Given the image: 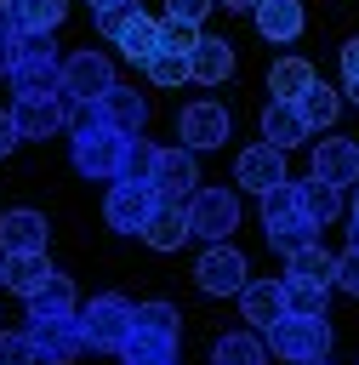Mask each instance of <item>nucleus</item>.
Here are the masks:
<instances>
[{"instance_id":"7","label":"nucleus","mask_w":359,"mask_h":365,"mask_svg":"<svg viewBox=\"0 0 359 365\" xmlns=\"http://www.w3.org/2000/svg\"><path fill=\"white\" fill-rule=\"evenodd\" d=\"M28 342H34V359H40V365H74V359L85 354L80 308L63 314V319H28Z\"/></svg>"},{"instance_id":"28","label":"nucleus","mask_w":359,"mask_h":365,"mask_svg":"<svg viewBox=\"0 0 359 365\" xmlns=\"http://www.w3.org/2000/svg\"><path fill=\"white\" fill-rule=\"evenodd\" d=\"M285 274H291V279H313V285H325V291H331V285H336V257L313 240V245H302V251H291V257H285Z\"/></svg>"},{"instance_id":"10","label":"nucleus","mask_w":359,"mask_h":365,"mask_svg":"<svg viewBox=\"0 0 359 365\" xmlns=\"http://www.w3.org/2000/svg\"><path fill=\"white\" fill-rule=\"evenodd\" d=\"M194 279L205 297H239L245 291V257L222 240V245H205V257L194 262Z\"/></svg>"},{"instance_id":"49","label":"nucleus","mask_w":359,"mask_h":365,"mask_svg":"<svg viewBox=\"0 0 359 365\" xmlns=\"http://www.w3.org/2000/svg\"><path fill=\"white\" fill-rule=\"evenodd\" d=\"M353 245H359V194H353Z\"/></svg>"},{"instance_id":"22","label":"nucleus","mask_w":359,"mask_h":365,"mask_svg":"<svg viewBox=\"0 0 359 365\" xmlns=\"http://www.w3.org/2000/svg\"><path fill=\"white\" fill-rule=\"evenodd\" d=\"M80 308V297H74V279L68 274H46V285L40 291H28V319H63V314H74Z\"/></svg>"},{"instance_id":"9","label":"nucleus","mask_w":359,"mask_h":365,"mask_svg":"<svg viewBox=\"0 0 359 365\" xmlns=\"http://www.w3.org/2000/svg\"><path fill=\"white\" fill-rule=\"evenodd\" d=\"M154 188L148 182H108V200H103V222L114 234H142V222L154 217Z\"/></svg>"},{"instance_id":"6","label":"nucleus","mask_w":359,"mask_h":365,"mask_svg":"<svg viewBox=\"0 0 359 365\" xmlns=\"http://www.w3.org/2000/svg\"><path fill=\"white\" fill-rule=\"evenodd\" d=\"M114 91V63L103 57V51H68L63 57V97L68 103H103Z\"/></svg>"},{"instance_id":"17","label":"nucleus","mask_w":359,"mask_h":365,"mask_svg":"<svg viewBox=\"0 0 359 365\" xmlns=\"http://www.w3.org/2000/svg\"><path fill=\"white\" fill-rule=\"evenodd\" d=\"M46 274H51L46 251H0V285H6V291L28 297V291L46 285Z\"/></svg>"},{"instance_id":"43","label":"nucleus","mask_w":359,"mask_h":365,"mask_svg":"<svg viewBox=\"0 0 359 365\" xmlns=\"http://www.w3.org/2000/svg\"><path fill=\"white\" fill-rule=\"evenodd\" d=\"M336 285H342L348 297H359V245H348V251L336 257Z\"/></svg>"},{"instance_id":"16","label":"nucleus","mask_w":359,"mask_h":365,"mask_svg":"<svg viewBox=\"0 0 359 365\" xmlns=\"http://www.w3.org/2000/svg\"><path fill=\"white\" fill-rule=\"evenodd\" d=\"M228 74H234V46L217 40V34H199V46L188 51V80H199V86H222Z\"/></svg>"},{"instance_id":"5","label":"nucleus","mask_w":359,"mask_h":365,"mask_svg":"<svg viewBox=\"0 0 359 365\" xmlns=\"http://www.w3.org/2000/svg\"><path fill=\"white\" fill-rule=\"evenodd\" d=\"M120 154H125V137L108 131V125H97V131H74V143H68L74 171L91 177V182H114V177H120Z\"/></svg>"},{"instance_id":"31","label":"nucleus","mask_w":359,"mask_h":365,"mask_svg":"<svg viewBox=\"0 0 359 365\" xmlns=\"http://www.w3.org/2000/svg\"><path fill=\"white\" fill-rule=\"evenodd\" d=\"M336 108H342V103H336V91H331L325 80H313V86L296 97V114L308 120V131H325V125L336 120Z\"/></svg>"},{"instance_id":"30","label":"nucleus","mask_w":359,"mask_h":365,"mask_svg":"<svg viewBox=\"0 0 359 365\" xmlns=\"http://www.w3.org/2000/svg\"><path fill=\"white\" fill-rule=\"evenodd\" d=\"M120 57H131V63H148L154 51H160V17H148V11H137L125 29H120Z\"/></svg>"},{"instance_id":"51","label":"nucleus","mask_w":359,"mask_h":365,"mask_svg":"<svg viewBox=\"0 0 359 365\" xmlns=\"http://www.w3.org/2000/svg\"><path fill=\"white\" fill-rule=\"evenodd\" d=\"M319 365H325V359H319Z\"/></svg>"},{"instance_id":"41","label":"nucleus","mask_w":359,"mask_h":365,"mask_svg":"<svg viewBox=\"0 0 359 365\" xmlns=\"http://www.w3.org/2000/svg\"><path fill=\"white\" fill-rule=\"evenodd\" d=\"M63 125L68 131H97L103 125V103H68L63 97Z\"/></svg>"},{"instance_id":"40","label":"nucleus","mask_w":359,"mask_h":365,"mask_svg":"<svg viewBox=\"0 0 359 365\" xmlns=\"http://www.w3.org/2000/svg\"><path fill=\"white\" fill-rule=\"evenodd\" d=\"M137 11H142L137 0H125V6H108V11H97V34H103V40L114 46V40H120V29H125V23L137 17Z\"/></svg>"},{"instance_id":"46","label":"nucleus","mask_w":359,"mask_h":365,"mask_svg":"<svg viewBox=\"0 0 359 365\" xmlns=\"http://www.w3.org/2000/svg\"><path fill=\"white\" fill-rule=\"evenodd\" d=\"M17 143H23V137H17V125H11V114L0 108V160H6V154H11Z\"/></svg>"},{"instance_id":"36","label":"nucleus","mask_w":359,"mask_h":365,"mask_svg":"<svg viewBox=\"0 0 359 365\" xmlns=\"http://www.w3.org/2000/svg\"><path fill=\"white\" fill-rule=\"evenodd\" d=\"M194 46H199V29H194V23L160 17V51H171V57H188Z\"/></svg>"},{"instance_id":"48","label":"nucleus","mask_w":359,"mask_h":365,"mask_svg":"<svg viewBox=\"0 0 359 365\" xmlns=\"http://www.w3.org/2000/svg\"><path fill=\"white\" fill-rule=\"evenodd\" d=\"M108 6H125V0H91V11H108Z\"/></svg>"},{"instance_id":"24","label":"nucleus","mask_w":359,"mask_h":365,"mask_svg":"<svg viewBox=\"0 0 359 365\" xmlns=\"http://www.w3.org/2000/svg\"><path fill=\"white\" fill-rule=\"evenodd\" d=\"M296 205H302V217L313 222V228H325V222H336L342 217V188H331V182H319L313 171L296 182Z\"/></svg>"},{"instance_id":"19","label":"nucleus","mask_w":359,"mask_h":365,"mask_svg":"<svg viewBox=\"0 0 359 365\" xmlns=\"http://www.w3.org/2000/svg\"><path fill=\"white\" fill-rule=\"evenodd\" d=\"M46 217L40 211H28V205H17V211H6L0 217V251H46Z\"/></svg>"},{"instance_id":"8","label":"nucleus","mask_w":359,"mask_h":365,"mask_svg":"<svg viewBox=\"0 0 359 365\" xmlns=\"http://www.w3.org/2000/svg\"><path fill=\"white\" fill-rule=\"evenodd\" d=\"M228 131H234V120H228V108H222L217 97H194V103H182V114H177L182 148H217V143H228Z\"/></svg>"},{"instance_id":"29","label":"nucleus","mask_w":359,"mask_h":365,"mask_svg":"<svg viewBox=\"0 0 359 365\" xmlns=\"http://www.w3.org/2000/svg\"><path fill=\"white\" fill-rule=\"evenodd\" d=\"M211 365H268L262 331H228V336H217V348H211Z\"/></svg>"},{"instance_id":"33","label":"nucleus","mask_w":359,"mask_h":365,"mask_svg":"<svg viewBox=\"0 0 359 365\" xmlns=\"http://www.w3.org/2000/svg\"><path fill=\"white\" fill-rule=\"evenodd\" d=\"M154 160H160V148L148 137H125V154H120V177L114 182H148L154 177Z\"/></svg>"},{"instance_id":"3","label":"nucleus","mask_w":359,"mask_h":365,"mask_svg":"<svg viewBox=\"0 0 359 365\" xmlns=\"http://www.w3.org/2000/svg\"><path fill=\"white\" fill-rule=\"evenodd\" d=\"M131 319H137V302L120 297V291H97L85 308H80V336L91 354H120V342L131 336Z\"/></svg>"},{"instance_id":"1","label":"nucleus","mask_w":359,"mask_h":365,"mask_svg":"<svg viewBox=\"0 0 359 365\" xmlns=\"http://www.w3.org/2000/svg\"><path fill=\"white\" fill-rule=\"evenodd\" d=\"M262 348L285 365H319L331 354V319L325 314H285L262 331Z\"/></svg>"},{"instance_id":"18","label":"nucleus","mask_w":359,"mask_h":365,"mask_svg":"<svg viewBox=\"0 0 359 365\" xmlns=\"http://www.w3.org/2000/svg\"><path fill=\"white\" fill-rule=\"evenodd\" d=\"M239 314L251 319V331H268L274 319H285V291H279V279H245Z\"/></svg>"},{"instance_id":"42","label":"nucleus","mask_w":359,"mask_h":365,"mask_svg":"<svg viewBox=\"0 0 359 365\" xmlns=\"http://www.w3.org/2000/svg\"><path fill=\"white\" fill-rule=\"evenodd\" d=\"M217 0H165V17H177V23H205V11H211Z\"/></svg>"},{"instance_id":"23","label":"nucleus","mask_w":359,"mask_h":365,"mask_svg":"<svg viewBox=\"0 0 359 365\" xmlns=\"http://www.w3.org/2000/svg\"><path fill=\"white\" fill-rule=\"evenodd\" d=\"M177 342H182V336H160V331L131 325V336L120 342V359H125V365H177Z\"/></svg>"},{"instance_id":"13","label":"nucleus","mask_w":359,"mask_h":365,"mask_svg":"<svg viewBox=\"0 0 359 365\" xmlns=\"http://www.w3.org/2000/svg\"><path fill=\"white\" fill-rule=\"evenodd\" d=\"M313 177L331 188H353L359 182V143L353 137H325L313 148Z\"/></svg>"},{"instance_id":"39","label":"nucleus","mask_w":359,"mask_h":365,"mask_svg":"<svg viewBox=\"0 0 359 365\" xmlns=\"http://www.w3.org/2000/svg\"><path fill=\"white\" fill-rule=\"evenodd\" d=\"M0 365H40L28 331H0Z\"/></svg>"},{"instance_id":"25","label":"nucleus","mask_w":359,"mask_h":365,"mask_svg":"<svg viewBox=\"0 0 359 365\" xmlns=\"http://www.w3.org/2000/svg\"><path fill=\"white\" fill-rule=\"evenodd\" d=\"M142 240H148L154 251H177V245L188 240V211H182V205H171V200H160V205H154V217L142 222Z\"/></svg>"},{"instance_id":"45","label":"nucleus","mask_w":359,"mask_h":365,"mask_svg":"<svg viewBox=\"0 0 359 365\" xmlns=\"http://www.w3.org/2000/svg\"><path fill=\"white\" fill-rule=\"evenodd\" d=\"M342 91L359 103V40H348V46H342Z\"/></svg>"},{"instance_id":"35","label":"nucleus","mask_w":359,"mask_h":365,"mask_svg":"<svg viewBox=\"0 0 359 365\" xmlns=\"http://www.w3.org/2000/svg\"><path fill=\"white\" fill-rule=\"evenodd\" d=\"M131 325L160 331V336H182V314H177L171 302H137V319H131Z\"/></svg>"},{"instance_id":"32","label":"nucleus","mask_w":359,"mask_h":365,"mask_svg":"<svg viewBox=\"0 0 359 365\" xmlns=\"http://www.w3.org/2000/svg\"><path fill=\"white\" fill-rule=\"evenodd\" d=\"M285 222H302V205H296V182H274L262 194V228H285Z\"/></svg>"},{"instance_id":"26","label":"nucleus","mask_w":359,"mask_h":365,"mask_svg":"<svg viewBox=\"0 0 359 365\" xmlns=\"http://www.w3.org/2000/svg\"><path fill=\"white\" fill-rule=\"evenodd\" d=\"M313 80H319V74H313L308 57H279V63L268 68V91H274V103H296Z\"/></svg>"},{"instance_id":"4","label":"nucleus","mask_w":359,"mask_h":365,"mask_svg":"<svg viewBox=\"0 0 359 365\" xmlns=\"http://www.w3.org/2000/svg\"><path fill=\"white\" fill-rule=\"evenodd\" d=\"M182 211H188V234L194 240H211V245H222L239 228V200L228 188H194Z\"/></svg>"},{"instance_id":"44","label":"nucleus","mask_w":359,"mask_h":365,"mask_svg":"<svg viewBox=\"0 0 359 365\" xmlns=\"http://www.w3.org/2000/svg\"><path fill=\"white\" fill-rule=\"evenodd\" d=\"M17 46H23V34H17V23L0 11V74H11V63H17Z\"/></svg>"},{"instance_id":"47","label":"nucleus","mask_w":359,"mask_h":365,"mask_svg":"<svg viewBox=\"0 0 359 365\" xmlns=\"http://www.w3.org/2000/svg\"><path fill=\"white\" fill-rule=\"evenodd\" d=\"M217 6H228V11H251L256 0H217Z\"/></svg>"},{"instance_id":"14","label":"nucleus","mask_w":359,"mask_h":365,"mask_svg":"<svg viewBox=\"0 0 359 365\" xmlns=\"http://www.w3.org/2000/svg\"><path fill=\"white\" fill-rule=\"evenodd\" d=\"M11 125L17 137H57L63 131V97H11Z\"/></svg>"},{"instance_id":"50","label":"nucleus","mask_w":359,"mask_h":365,"mask_svg":"<svg viewBox=\"0 0 359 365\" xmlns=\"http://www.w3.org/2000/svg\"><path fill=\"white\" fill-rule=\"evenodd\" d=\"M0 11H11V0H0Z\"/></svg>"},{"instance_id":"37","label":"nucleus","mask_w":359,"mask_h":365,"mask_svg":"<svg viewBox=\"0 0 359 365\" xmlns=\"http://www.w3.org/2000/svg\"><path fill=\"white\" fill-rule=\"evenodd\" d=\"M313 240H319V228H313L308 217H302V222H285V228H268V245H274V251H285V257H291V251H302V245H313Z\"/></svg>"},{"instance_id":"27","label":"nucleus","mask_w":359,"mask_h":365,"mask_svg":"<svg viewBox=\"0 0 359 365\" xmlns=\"http://www.w3.org/2000/svg\"><path fill=\"white\" fill-rule=\"evenodd\" d=\"M6 17L17 23V34H51L68 17V0H11Z\"/></svg>"},{"instance_id":"34","label":"nucleus","mask_w":359,"mask_h":365,"mask_svg":"<svg viewBox=\"0 0 359 365\" xmlns=\"http://www.w3.org/2000/svg\"><path fill=\"white\" fill-rule=\"evenodd\" d=\"M279 291H285V314H325V285H313V279H279Z\"/></svg>"},{"instance_id":"20","label":"nucleus","mask_w":359,"mask_h":365,"mask_svg":"<svg viewBox=\"0 0 359 365\" xmlns=\"http://www.w3.org/2000/svg\"><path fill=\"white\" fill-rule=\"evenodd\" d=\"M251 11H256V34L274 40V46L302 34V0H256Z\"/></svg>"},{"instance_id":"15","label":"nucleus","mask_w":359,"mask_h":365,"mask_svg":"<svg viewBox=\"0 0 359 365\" xmlns=\"http://www.w3.org/2000/svg\"><path fill=\"white\" fill-rule=\"evenodd\" d=\"M103 125L120 131V137H142V125H148V97L114 80V91L103 97Z\"/></svg>"},{"instance_id":"2","label":"nucleus","mask_w":359,"mask_h":365,"mask_svg":"<svg viewBox=\"0 0 359 365\" xmlns=\"http://www.w3.org/2000/svg\"><path fill=\"white\" fill-rule=\"evenodd\" d=\"M6 80H11V97H63V57L51 34H23Z\"/></svg>"},{"instance_id":"38","label":"nucleus","mask_w":359,"mask_h":365,"mask_svg":"<svg viewBox=\"0 0 359 365\" xmlns=\"http://www.w3.org/2000/svg\"><path fill=\"white\" fill-rule=\"evenodd\" d=\"M142 68H148L154 86H182V80H188V57H171V51H154Z\"/></svg>"},{"instance_id":"11","label":"nucleus","mask_w":359,"mask_h":365,"mask_svg":"<svg viewBox=\"0 0 359 365\" xmlns=\"http://www.w3.org/2000/svg\"><path fill=\"white\" fill-rule=\"evenodd\" d=\"M194 182H199V165H194V148H160V160H154V177H148V188H154V200H171V205H188V194H194Z\"/></svg>"},{"instance_id":"21","label":"nucleus","mask_w":359,"mask_h":365,"mask_svg":"<svg viewBox=\"0 0 359 365\" xmlns=\"http://www.w3.org/2000/svg\"><path fill=\"white\" fill-rule=\"evenodd\" d=\"M262 143H274L279 154L296 148V143H308V120L296 114V103H274L268 97V108H262Z\"/></svg>"},{"instance_id":"12","label":"nucleus","mask_w":359,"mask_h":365,"mask_svg":"<svg viewBox=\"0 0 359 365\" xmlns=\"http://www.w3.org/2000/svg\"><path fill=\"white\" fill-rule=\"evenodd\" d=\"M234 182L251 188V194H268L274 182H285V154L274 143H251L239 160H234Z\"/></svg>"}]
</instances>
